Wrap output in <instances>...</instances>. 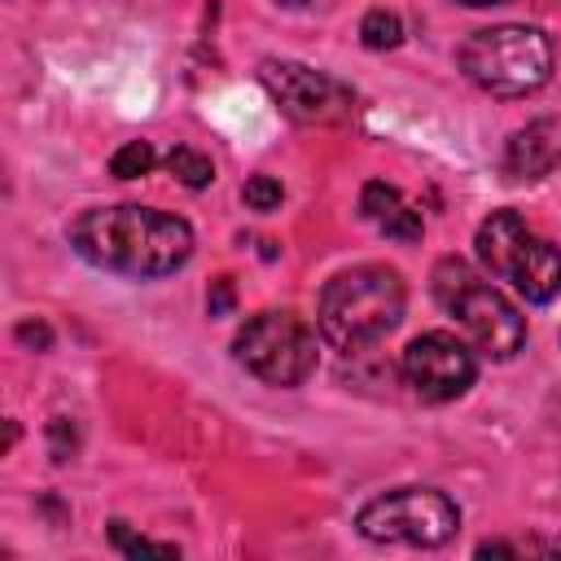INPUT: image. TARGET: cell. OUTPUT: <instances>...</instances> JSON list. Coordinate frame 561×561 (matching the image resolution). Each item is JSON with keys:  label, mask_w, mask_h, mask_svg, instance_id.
Returning a JSON list of instances; mask_svg holds the SVG:
<instances>
[{"label": "cell", "mask_w": 561, "mask_h": 561, "mask_svg": "<svg viewBox=\"0 0 561 561\" xmlns=\"http://www.w3.org/2000/svg\"><path fill=\"white\" fill-rule=\"evenodd\" d=\"M79 259H88L101 272L153 280L171 276L193 254V228L180 215L153 210V206H88L66 228Z\"/></svg>", "instance_id": "cell-1"}, {"label": "cell", "mask_w": 561, "mask_h": 561, "mask_svg": "<svg viewBox=\"0 0 561 561\" xmlns=\"http://www.w3.org/2000/svg\"><path fill=\"white\" fill-rule=\"evenodd\" d=\"M408 307L403 276L386 263H355L337 276L324 280L320 302H316V329L333 351H364L381 342Z\"/></svg>", "instance_id": "cell-2"}, {"label": "cell", "mask_w": 561, "mask_h": 561, "mask_svg": "<svg viewBox=\"0 0 561 561\" xmlns=\"http://www.w3.org/2000/svg\"><path fill=\"white\" fill-rule=\"evenodd\" d=\"M430 289H434V302L465 329L473 351H482L491 359H513L526 346V316L495 285H486L465 259H456V254L438 259Z\"/></svg>", "instance_id": "cell-3"}, {"label": "cell", "mask_w": 561, "mask_h": 561, "mask_svg": "<svg viewBox=\"0 0 561 561\" xmlns=\"http://www.w3.org/2000/svg\"><path fill=\"white\" fill-rule=\"evenodd\" d=\"M460 70L491 96H530L552 79V39L539 26H486L460 44Z\"/></svg>", "instance_id": "cell-4"}, {"label": "cell", "mask_w": 561, "mask_h": 561, "mask_svg": "<svg viewBox=\"0 0 561 561\" xmlns=\"http://www.w3.org/2000/svg\"><path fill=\"white\" fill-rule=\"evenodd\" d=\"M486 276L513 285L526 302H552L561 294V250L539 237L517 210H491L473 237Z\"/></svg>", "instance_id": "cell-5"}, {"label": "cell", "mask_w": 561, "mask_h": 561, "mask_svg": "<svg viewBox=\"0 0 561 561\" xmlns=\"http://www.w3.org/2000/svg\"><path fill=\"white\" fill-rule=\"evenodd\" d=\"M237 364L267 386H302L316 373V329L294 311H259L232 337Z\"/></svg>", "instance_id": "cell-6"}, {"label": "cell", "mask_w": 561, "mask_h": 561, "mask_svg": "<svg viewBox=\"0 0 561 561\" xmlns=\"http://www.w3.org/2000/svg\"><path fill=\"white\" fill-rule=\"evenodd\" d=\"M359 535L373 543H403V548H438L456 535L460 508L438 486H394L386 495H373L359 517Z\"/></svg>", "instance_id": "cell-7"}, {"label": "cell", "mask_w": 561, "mask_h": 561, "mask_svg": "<svg viewBox=\"0 0 561 561\" xmlns=\"http://www.w3.org/2000/svg\"><path fill=\"white\" fill-rule=\"evenodd\" d=\"M259 83L280 105V114H289L294 123H307V127H333L355 114V88L342 83L337 75L311 70L302 61L267 57L259 66Z\"/></svg>", "instance_id": "cell-8"}, {"label": "cell", "mask_w": 561, "mask_h": 561, "mask_svg": "<svg viewBox=\"0 0 561 561\" xmlns=\"http://www.w3.org/2000/svg\"><path fill=\"white\" fill-rule=\"evenodd\" d=\"M399 373H403V386L416 399L447 403V399H460L473 386L478 359H473V351H469L465 337H456L447 329H430V333H421V337H412L403 346Z\"/></svg>", "instance_id": "cell-9"}, {"label": "cell", "mask_w": 561, "mask_h": 561, "mask_svg": "<svg viewBox=\"0 0 561 561\" xmlns=\"http://www.w3.org/2000/svg\"><path fill=\"white\" fill-rule=\"evenodd\" d=\"M561 167V114H543L504 140L500 171L508 180H543Z\"/></svg>", "instance_id": "cell-10"}, {"label": "cell", "mask_w": 561, "mask_h": 561, "mask_svg": "<svg viewBox=\"0 0 561 561\" xmlns=\"http://www.w3.org/2000/svg\"><path fill=\"white\" fill-rule=\"evenodd\" d=\"M359 210H364V219H368L381 237H390V241H421V232H425L421 210H416L394 184H386V180H368V184H364Z\"/></svg>", "instance_id": "cell-11"}, {"label": "cell", "mask_w": 561, "mask_h": 561, "mask_svg": "<svg viewBox=\"0 0 561 561\" xmlns=\"http://www.w3.org/2000/svg\"><path fill=\"white\" fill-rule=\"evenodd\" d=\"M167 171L184 184V188H206L210 180H215V162L206 158V153H197V149H188V145H175V149H167Z\"/></svg>", "instance_id": "cell-12"}, {"label": "cell", "mask_w": 561, "mask_h": 561, "mask_svg": "<svg viewBox=\"0 0 561 561\" xmlns=\"http://www.w3.org/2000/svg\"><path fill=\"white\" fill-rule=\"evenodd\" d=\"M359 39H364V48H373V53L399 48V39H403L399 13H390V9H368L364 22H359Z\"/></svg>", "instance_id": "cell-13"}, {"label": "cell", "mask_w": 561, "mask_h": 561, "mask_svg": "<svg viewBox=\"0 0 561 561\" xmlns=\"http://www.w3.org/2000/svg\"><path fill=\"white\" fill-rule=\"evenodd\" d=\"M153 162H158V153H153V145H149V140H127V145H118V149H114L110 171H114L118 180H136V175H149V171H153Z\"/></svg>", "instance_id": "cell-14"}, {"label": "cell", "mask_w": 561, "mask_h": 561, "mask_svg": "<svg viewBox=\"0 0 561 561\" xmlns=\"http://www.w3.org/2000/svg\"><path fill=\"white\" fill-rule=\"evenodd\" d=\"M110 543L123 552V557H180L175 543H153L145 535H131L127 522H110Z\"/></svg>", "instance_id": "cell-15"}, {"label": "cell", "mask_w": 561, "mask_h": 561, "mask_svg": "<svg viewBox=\"0 0 561 561\" xmlns=\"http://www.w3.org/2000/svg\"><path fill=\"white\" fill-rule=\"evenodd\" d=\"M241 197H245L250 210H276L280 197H285V188H280L276 175H250V180L241 184Z\"/></svg>", "instance_id": "cell-16"}, {"label": "cell", "mask_w": 561, "mask_h": 561, "mask_svg": "<svg viewBox=\"0 0 561 561\" xmlns=\"http://www.w3.org/2000/svg\"><path fill=\"white\" fill-rule=\"evenodd\" d=\"M48 443H53V460L66 465V460L75 456V443H79V438H75V425H70L66 416H53V421H48Z\"/></svg>", "instance_id": "cell-17"}, {"label": "cell", "mask_w": 561, "mask_h": 561, "mask_svg": "<svg viewBox=\"0 0 561 561\" xmlns=\"http://www.w3.org/2000/svg\"><path fill=\"white\" fill-rule=\"evenodd\" d=\"M13 337H18L26 351H48V346H53V329H48L44 320H22V324L13 329Z\"/></svg>", "instance_id": "cell-18"}, {"label": "cell", "mask_w": 561, "mask_h": 561, "mask_svg": "<svg viewBox=\"0 0 561 561\" xmlns=\"http://www.w3.org/2000/svg\"><path fill=\"white\" fill-rule=\"evenodd\" d=\"M206 311H210V316H228V311H232V280H228V276L210 280V294H206Z\"/></svg>", "instance_id": "cell-19"}, {"label": "cell", "mask_w": 561, "mask_h": 561, "mask_svg": "<svg viewBox=\"0 0 561 561\" xmlns=\"http://www.w3.org/2000/svg\"><path fill=\"white\" fill-rule=\"evenodd\" d=\"M478 557H522V548H517V543H500V539H486V543H478Z\"/></svg>", "instance_id": "cell-20"}, {"label": "cell", "mask_w": 561, "mask_h": 561, "mask_svg": "<svg viewBox=\"0 0 561 561\" xmlns=\"http://www.w3.org/2000/svg\"><path fill=\"white\" fill-rule=\"evenodd\" d=\"M456 4H465V9H491V4H508V0H456Z\"/></svg>", "instance_id": "cell-21"}, {"label": "cell", "mask_w": 561, "mask_h": 561, "mask_svg": "<svg viewBox=\"0 0 561 561\" xmlns=\"http://www.w3.org/2000/svg\"><path fill=\"white\" fill-rule=\"evenodd\" d=\"M276 4H289V9H302L307 0H276Z\"/></svg>", "instance_id": "cell-22"}]
</instances>
